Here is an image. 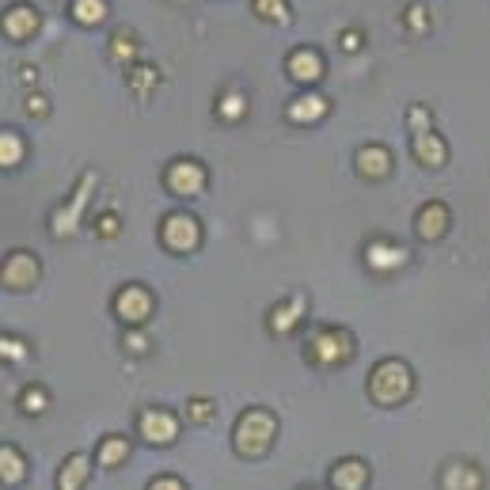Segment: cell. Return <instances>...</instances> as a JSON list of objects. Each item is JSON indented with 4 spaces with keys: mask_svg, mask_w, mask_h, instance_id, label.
Here are the masks:
<instances>
[{
    "mask_svg": "<svg viewBox=\"0 0 490 490\" xmlns=\"http://www.w3.org/2000/svg\"><path fill=\"white\" fill-rule=\"evenodd\" d=\"M137 434H141V441H149V445H171V441L179 437V418L171 415L168 407H145L137 415Z\"/></svg>",
    "mask_w": 490,
    "mask_h": 490,
    "instance_id": "obj_4",
    "label": "cell"
},
{
    "mask_svg": "<svg viewBox=\"0 0 490 490\" xmlns=\"http://www.w3.org/2000/svg\"><path fill=\"white\" fill-rule=\"evenodd\" d=\"M354 168H357V176L369 179V183L388 179L391 176V156H388L384 145H361L357 156H354Z\"/></svg>",
    "mask_w": 490,
    "mask_h": 490,
    "instance_id": "obj_12",
    "label": "cell"
},
{
    "mask_svg": "<svg viewBox=\"0 0 490 490\" xmlns=\"http://www.w3.org/2000/svg\"><path fill=\"white\" fill-rule=\"evenodd\" d=\"M274 441H278V418L266 407H247L244 415L236 418L232 445L240 456H247V460H262V456L274 449Z\"/></svg>",
    "mask_w": 490,
    "mask_h": 490,
    "instance_id": "obj_1",
    "label": "cell"
},
{
    "mask_svg": "<svg viewBox=\"0 0 490 490\" xmlns=\"http://www.w3.org/2000/svg\"><path fill=\"white\" fill-rule=\"evenodd\" d=\"M415 232L422 236L426 244L441 240V236L449 232V205L445 202H426L418 210V217H415Z\"/></svg>",
    "mask_w": 490,
    "mask_h": 490,
    "instance_id": "obj_11",
    "label": "cell"
},
{
    "mask_svg": "<svg viewBox=\"0 0 490 490\" xmlns=\"http://www.w3.org/2000/svg\"><path fill=\"white\" fill-rule=\"evenodd\" d=\"M410 20V27H415V30H422L426 27V12L422 8H410V15H403V23Z\"/></svg>",
    "mask_w": 490,
    "mask_h": 490,
    "instance_id": "obj_36",
    "label": "cell"
},
{
    "mask_svg": "<svg viewBox=\"0 0 490 490\" xmlns=\"http://www.w3.org/2000/svg\"><path fill=\"white\" fill-rule=\"evenodd\" d=\"M125 350H130V354H145L149 350V339L141 335V331H125Z\"/></svg>",
    "mask_w": 490,
    "mask_h": 490,
    "instance_id": "obj_32",
    "label": "cell"
},
{
    "mask_svg": "<svg viewBox=\"0 0 490 490\" xmlns=\"http://www.w3.org/2000/svg\"><path fill=\"white\" fill-rule=\"evenodd\" d=\"M27 357V342L15 335H0V361H23Z\"/></svg>",
    "mask_w": 490,
    "mask_h": 490,
    "instance_id": "obj_30",
    "label": "cell"
},
{
    "mask_svg": "<svg viewBox=\"0 0 490 490\" xmlns=\"http://www.w3.org/2000/svg\"><path fill=\"white\" fill-rule=\"evenodd\" d=\"M130 437H122V434H110L99 441V449H96V464L99 468H122L125 460H130Z\"/></svg>",
    "mask_w": 490,
    "mask_h": 490,
    "instance_id": "obj_21",
    "label": "cell"
},
{
    "mask_svg": "<svg viewBox=\"0 0 490 490\" xmlns=\"http://www.w3.org/2000/svg\"><path fill=\"white\" fill-rule=\"evenodd\" d=\"M27 479V460L15 445H0V483L4 486H20Z\"/></svg>",
    "mask_w": 490,
    "mask_h": 490,
    "instance_id": "obj_22",
    "label": "cell"
},
{
    "mask_svg": "<svg viewBox=\"0 0 490 490\" xmlns=\"http://www.w3.org/2000/svg\"><path fill=\"white\" fill-rule=\"evenodd\" d=\"M327 110H331V103L323 99V96H300V99H293L289 103V122H297V125H312V122H320V118H327Z\"/></svg>",
    "mask_w": 490,
    "mask_h": 490,
    "instance_id": "obj_20",
    "label": "cell"
},
{
    "mask_svg": "<svg viewBox=\"0 0 490 490\" xmlns=\"http://www.w3.org/2000/svg\"><path fill=\"white\" fill-rule=\"evenodd\" d=\"M35 281H39V259L27 255V251H12V255L0 262V286L23 293L35 286Z\"/></svg>",
    "mask_w": 490,
    "mask_h": 490,
    "instance_id": "obj_7",
    "label": "cell"
},
{
    "mask_svg": "<svg viewBox=\"0 0 490 490\" xmlns=\"http://www.w3.org/2000/svg\"><path fill=\"white\" fill-rule=\"evenodd\" d=\"M244 110H247V99L240 96V91H228V96L217 103V115L225 118V122H236V118L244 115Z\"/></svg>",
    "mask_w": 490,
    "mask_h": 490,
    "instance_id": "obj_29",
    "label": "cell"
},
{
    "mask_svg": "<svg viewBox=\"0 0 490 490\" xmlns=\"http://www.w3.org/2000/svg\"><path fill=\"white\" fill-rule=\"evenodd\" d=\"M115 312H118V320H125L130 327L145 323L149 315H152V293L145 286H125L115 297Z\"/></svg>",
    "mask_w": 490,
    "mask_h": 490,
    "instance_id": "obj_8",
    "label": "cell"
},
{
    "mask_svg": "<svg viewBox=\"0 0 490 490\" xmlns=\"http://www.w3.org/2000/svg\"><path fill=\"white\" fill-rule=\"evenodd\" d=\"M91 479V460L84 452H73L57 471V490H84Z\"/></svg>",
    "mask_w": 490,
    "mask_h": 490,
    "instance_id": "obj_18",
    "label": "cell"
},
{
    "mask_svg": "<svg viewBox=\"0 0 490 490\" xmlns=\"http://www.w3.org/2000/svg\"><path fill=\"white\" fill-rule=\"evenodd\" d=\"M255 15H262L271 23H286L289 8H286V0H255Z\"/></svg>",
    "mask_w": 490,
    "mask_h": 490,
    "instance_id": "obj_28",
    "label": "cell"
},
{
    "mask_svg": "<svg viewBox=\"0 0 490 490\" xmlns=\"http://www.w3.org/2000/svg\"><path fill=\"white\" fill-rule=\"evenodd\" d=\"M23 160V141L15 130H0V168H15Z\"/></svg>",
    "mask_w": 490,
    "mask_h": 490,
    "instance_id": "obj_24",
    "label": "cell"
},
{
    "mask_svg": "<svg viewBox=\"0 0 490 490\" xmlns=\"http://www.w3.org/2000/svg\"><path fill=\"white\" fill-rule=\"evenodd\" d=\"M286 69H289V76L297 84H315L320 76L327 73V65H323V57L315 54V50H308V46H300V50H293L289 57H286Z\"/></svg>",
    "mask_w": 490,
    "mask_h": 490,
    "instance_id": "obj_13",
    "label": "cell"
},
{
    "mask_svg": "<svg viewBox=\"0 0 490 490\" xmlns=\"http://www.w3.org/2000/svg\"><path fill=\"white\" fill-rule=\"evenodd\" d=\"M354 335L346 327H320L315 335L308 339V346H305V357L312 361L315 369H339V365H346V361L354 357Z\"/></svg>",
    "mask_w": 490,
    "mask_h": 490,
    "instance_id": "obj_3",
    "label": "cell"
},
{
    "mask_svg": "<svg viewBox=\"0 0 490 490\" xmlns=\"http://www.w3.org/2000/svg\"><path fill=\"white\" fill-rule=\"evenodd\" d=\"M365 388H369V400L373 403L400 407V403H407L410 395H415V373H410L407 361L384 357V361H376V365H373Z\"/></svg>",
    "mask_w": 490,
    "mask_h": 490,
    "instance_id": "obj_2",
    "label": "cell"
},
{
    "mask_svg": "<svg viewBox=\"0 0 490 490\" xmlns=\"http://www.w3.org/2000/svg\"><path fill=\"white\" fill-rule=\"evenodd\" d=\"M160 240L168 244V251L183 255V251H194L202 244V225L191 213H168L160 225Z\"/></svg>",
    "mask_w": 490,
    "mask_h": 490,
    "instance_id": "obj_5",
    "label": "cell"
},
{
    "mask_svg": "<svg viewBox=\"0 0 490 490\" xmlns=\"http://www.w3.org/2000/svg\"><path fill=\"white\" fill-rule=\"evenodd\" d=\"M149 490H186V483H183L179 476H156V479L149 483Z\"/></svg>",
    "mask_w": 490,
    "mask_h": 490,
    "instance_id": "obj_33",
    "label": "cell"
},
{
    "mask_svg": "<svg viewBox=\"0 0 490 490\" xmlns=\"http://www.w3.org/2000/svg\"><path fill=\"white\" fill-rule=\"evenodd\" d=\"M410 145H415V156H418L422 168H445V160H449V145L437 137V130L410 137Z\"/></svg>",
    "mask_w": 490,
    "mask_h": 490,
    "instance_id": "obj_17",
    "label": "cell"
},
{
    "mask_svg": "<svg viewBox=\"0 0 490 490\" xmlns=\"http://www.w3.org/2000/svg\"><path fill=\"white\" fill-rule=\"evenodd\" d=\"M213 415H217V403L213 400H205V395H198V400H186V422L205 426Z\"/></svg>",
    "mask_w": 490,
    "mask_h": 490,
    "instance_id": "obj_26",
    "label": "cell"
},
{
    "mask_svg": "<svg viewBox=\"0 0 490 490\" xmlns=\"http://www.w3.org/2000/svg\"><path fill=\"white\" fill-rule=\"evenodd\" d=\"M331 486L335 490H365L369 486V464L357 460V456H346L331 468Z\"/></svg>",
    "mask_w": 490,
    "mask_h": 490,
    "instance_id": "obj_14",
    "label": "cell"
},
{
    "mask_svg": "<svg viewBox=\"0 0 490 490\" xmlns=\"http://www.w3.org/2000/svg\"><path fill=\"white\" fill-rule=\"evenodd\" d=\"M27 110H30V115H46V110H50V103L39 99V96H30V99H27Z\"/></svg>",
    "mask_w": 490,
    "mask_h": 490,
    "instance_id": "obj_38",
    "label": "cell"
},
{
    "mask_svg": "<svg viewBox=\"0 0 490 490\" xmlns=\"http://www.w3.org/2000/svg\"><path fill=\"white\" fill-rule=\"evenodd\" d=\"M73 20L84 23V27H96L103 15H107V0H73Z\"/></svg>",
    "mask_w": 490,
    "mask_h": 490,
    "instance_id": "obj_23",
    "label": "cell"
},
{
    "mask_svg": "<svg viewBox=\"0 0 490 490\" xmlns=\"http://www.w3.org/2000/svg\"><path fill=\"white\" fill-rule=\"evenodd\" d=\"M110 54H115V57H125V61H130V57L137 54V42H133L130 35H125V30H118V39H115V46H110Z\"/></svg>",
    "mask_w": 490,
    "mask_h": 490,
    "instance_id": "obj_31",
    "label": "cell"
},
{
    "mask_svg": "<svg viewBox=\"0 0 490 490\" xmlns=\"http://www.w3.org/2000/svg\"><path fill=\"white\" fill-rule=\"evenodd\" d=\"M361 46V30H346L342 35V50H357Z\"/></svg>",
    "mask_w": 490,
    "mask_h": 490,
    "instance_id": "obj_37",
    "label": "cell"
},
{
    "mask_svg": "<svg viewBox=\"0 0 490 490\" xmlns=\"http://www.w3.org/2000/svg\"><path fill=\"white\" fill-rule=\"evenodd\" d=\"M46 407H50V395H46L42 384H27L20 391V410H23V415H42Z\"/></svg>",
    "mask_w": 490,
    "mask_h": 490,
    "instance_id": "obj_25",
    "label": "cell"
},
{
    "mask_svg": "<svg viewBox=\"0 0 490 490\" xmlns=\"http://www.w3.org/2000/svg\"><path fill=\"white\" fill-rule=\"evenodd\" d=\"M96 232L107 236V240H110V236H118V217H115V213H103L99 225H96Z\"/></svg>",
    "mask_w": 490,
    "mask_h": 490,
    "instance_id": "obj_34",
    "label": "cell"
},
{
    "mask_svg": "<svg viewBox=\"0 0 490 490\" xmlns=\"http://www.w3.org/2000/svg\"><path fill=\"white\" fill-rule=\"evenodd\" d=\"M407 125H410V137L430 133V130H434V122H430V107H422V103L410 107V110H407Z\"/></svg>",
    "mask_w": 490,
    "mask_h": 490,
    "instance_id": "obj_27",
    "label": "cell"
},
{
    "mask_svg": "<svg viewBox=\"0 0 490 490\" xmlns=\"http://www.w3.org/2000/svg\"><path fill=\"white\" fill-rule=\"evenodd\" d=\"M300 320H305V297L281 300V305L271 312V331L274 335H293Z\"/></svg>",
    "mask_w": 490,
    "mask_h": 490,
    "instance_id": "obj_19",
    "label": "cell"
},
{
    "mask_svg": "<svg viewBox=\"0 0 490 490\" xmlns=\"http://www.w3.org/2000/svg\"><path fill=\"white\" fill-rule=\"evenodd\" d=\"M205 179H210V171H205V164L198 160H176V164H168V191L171 194H179V198H194L205 191Z\"/></svg>",
    "mask_w": 490,
    "mask_h": 490,
    "instance_id": "obj_6",
    "label": "cell"
},
{
    "mask_svg": "<svg viewBox=\"0 0 490 490\" xmlns=\"http://www.w3.org/2000/svg\"><path fill=\"white\" fill-rule=\"evenodd\" d=\"M0 30H4L8 39L23 42V39H30L39 30V12L27 8V4H15V8H8L4 15H0Z\"/></svg>",
    "mask_w": 490,
    "mask_h": 490,
    "instance_id": "obj_15",
    "label": "cell"
},
{
    "mask_svg": "<svg viewBox=\"0 0 490 490\" xmlns=\"http://www.w3.org/2000/svg\"><path fill=\"white\" fill-rule=\"evenodd\" d=\"M365 262H369V271H376V274H391V271H400L403 262H410V251L400 247V244H391V240H373L365 247Z\"/></svg>",
    "mask_w": 490,
    "mask_h": 490,
    "instance_id": "obj_10",
    "label": "cell"
},
{
    "mask_svg": "<svg viewBox=\"0 0 490 490\" xmlns=\"http://www.w3.org/2000/svg\"><path fill=\"white\" fill-rule=\"evenodd\" d=\"M152 81H156V73H137V76L130 73V84L137 88V96H145V88H149Z\"/></svg>",
    "mask_w": 490,
    "mask_h": 490,
    "instance_id": "obj_35",
    "label": "cell"
},
{
    "mask_svg": "<svg viewBox=\"0 0 490 490\" xmlns=\"http://www.w3.org/2000/svg\"><path fill=\"white\" fill-rule=\"evenodd\" d=\"M441 490H483V471L471 460H449L437 471Z\"/></svg>",
    "mask_w": 490,
    "mask_h": 490,
    "instance_id": "obj_9",
    "label": "cell"
},
{
    "mask_svg": "<svg viewBox=\"0 0 490 490\" xmlns=\"http://www.w3.org/2000/svg\"><path fill=\"white\" fill-rule=\"evenodd\" d=\"M91 183H96V176H88L81 179V191H76V198L65 205V210H57V217H54V236H69L73 228H76V220H81V210H84V202H88V194H91Z\"/></svg>",
    "mask_w": 490,
    "mask_h": 490,
    "instance_id": "obj_16",
    "label": "cell"
}]
</instances>
